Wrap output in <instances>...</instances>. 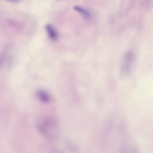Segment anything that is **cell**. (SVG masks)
<instances>
[{
  "instance_id": "cell-1",
  "label": "cell",
  "mask_w": 153,
  "mask_h": 153,
  "mask_svg": "<svg viewBox=\"0 0 153 153\" xmlns=\"http://www.w3.org/2000/svg\"><path fill=\"white\" fill-rule=\"evenodd\" d=\"M38 122L37 127L39 131L46 137L51 138L56 132L55 122L49 118H42Z\"/></svg>"
},
{
  "instance_id": "cell-2",
  "label": "cell",
  "mask_w": 153,
  "mask_h": 153,
  "mask_svg": "<svg viewBox=\"0 0 153 153\" xmlns=\"http://www.w3.org/2000/svg\"><path fill=\"white\" fill-rule=\"evenodd\" d=\"M120 70V75L123 77H127L131 73L135 62V56L131 51L125 54Z\"/></svg>"
},
{
  "instance_id": "cell-3",
  "label": "cell",
  "mask_w": 153,
  "mask_h": 153,
  "mask_svg": "<svg viewBox=\"0 0 153 153\" xmlns=\"http://www.w3.org/2000/svg\"><path fill=\"white\" fill-rule=\"evenodd\" d=\"M37 97L41 101L45 103H48L50 102L51 100V96L46 91L39 90L36 93Z\"/></svg>"
},
{
  "instance_id": "cell-4",
  "label": "cell",
  "mask_w": 153,
  "mask_h": 153,
  "mask_svg": "<svg viewBox=\"0 0 153 153\" xmlns=\"http://www.w3.org/2000/svg\"><path fill=\"white\" fill-rule=\"evenodd\" d=\"M45 28L49 37L52 40L56 39L58 36V32L53 25L50 24H46Z\"/></svg>"
},
{
  "instance_id": "cell-5",
  "label": "cell",
  "mask_w": 153,
  "mask_h": 153,
  "mask_svg": "<svg viewBox=\"0 0 153 153\" xmlns=\"http://www.w3.org/2000/svg\"><path fill=\"white\" fill-rule=\"evenodd\" d=\"M73 9L80 13L83 16L86 18L88 19L91 17L90 13L86 10L78 6H74L73 7Z\"/></svg>"
},
{
  "instance_id": "cell-6",
  "label": "cell",
  "mask_w": 153,
  "mask_h": 153,
  "mask_svg": "<svg viewBox=\"0 0 153 153\" xmlns=\"http://www.w3.org/2000/svg\"><path fill=\"white\" fill-rule=\"evenodd\" d=\"M5 1L12 2H20L21 1V0H4Z\"/></svg>"
}]
</instances>
